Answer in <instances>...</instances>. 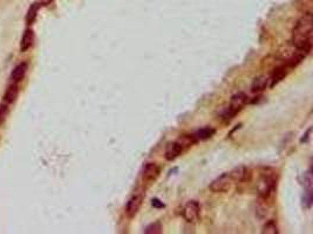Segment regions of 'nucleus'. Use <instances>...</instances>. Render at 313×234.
Returning <instances> with one entry per match:
<instances>
[{
	"label": "nucleus",
	"mask_w": 313,
	"mask_h": 234,
	"mask_svg": "<svg viewBox=\"0 0 313 234\" xmlns=\"http://www.w3.org/2000/svg\"><path fill=\"white\" fill-rule=\"evenodd\" d=\"M233 183H235V182L231 178L230 172H226L223 173V175H221L220 177L216 178L210 184L209 188H210L214 193H224L228 192V191L232 187Z\"/></svg>",
	"instance_id": "7ed1b4c3"
},
{
	"label": "nucleus",
	"mask_w": 313,
	"mask_h": 234,
	"mask_svg": "<svg viewBox=\"0 0 313 234\" xmlns=\"http://www.w3.org/2000/svg\"><path fill=\"white\" fill-rule=\"evenodd\" d=\"M310 132H311V128H310V129L308 130V132L305 133V138L303 137V138H302V141H300V142H302V143H303V142H305V143L308 142V141H309V137H310V136H309V135H310Z\"/></svg>",
	"instance_id": "4be33fe9"
},
{
	"label": "nucleus",
	"mask_w": 313,
	"mask_h": 234,
	"mask_svg": "<svg viewBox=\"0 0 313 234\" xmlns=\"http://www.w3.org/2000/svg\"><path fill=\"white\" fill-rule=\"evenodd\" d=\"M151 204H153L154 208H165V204H163L162 202H161L160 199H156V198L153 199V203H151Z\"/></svg>",
	"instance_id": "aec40b11"
},
{
	"label": "nucleus",
	"mask_w": 313,
	"mask_h": 234,
	"mask_svg": "<svg viewBox=\"0 0 313 234\" xmlns=\"http://www.w3.org/2000/svg\"><path fill=\"white\" fill-rule=\"evenodd\" d=\"M53 2V0H36V4H39L40 6H48Z\"/></svg>",
	"instance_id": "412c9836"
},
{
	"label": "nucleus",
	"mask_w": 313,
	"mask_h": 234,
	"mask_svg": "<svg viewBox=\"0 0 313 234\" xmlns=\"http://www.w3.org/2000/svg\"><path fill=\"white\" fill-rule=\"evenodd\" d=\"M262 233L263 234H278L279 231H278L277 223H276L275 220L267 221V223L264 225Z\"/></svg>",
	"instance_id": "f3484780"
},
{
	"label": "nucleus",
	"mask_w": 313,
	"mask_h": 234,
	"mask_svg": "<svg viewBox=\"0 0 313 234\" xmlns=\"http://www.w3.org/2000/svg\"><path fill=\"white\" fill-rule=\"evenodd\" d=\"M277 190V178L272 173H265L258 185V196L259 199L269 200L275 196Z\"/></svg>",
	"instance_id": "f03ea898"
},
{
	"label": "nucleus",
	"mask_w": 313,
	"mask_h": 234,
	"mask_svg": "<svg viewBox=\"0 0 313 234\" xmlns=\"http://www.w3.org/2000/svg\"><path fill=\"white\" fill-rule=\"evenodd\" d=\"M142 200H143L142 194H134L132 198L128 200L126 206V213L129 218H134L139 213L140 208L142 206Z\"/></svg>",
	"instance_id": "0eeeda50"
},
{
	"label": "nucleus",
	"mask_w": 313,
	"mask_h": 234,
	"mask_svg": "<svg viewBox=\"0 0 313 234\" xmlns=\"http://www.w3.org/2000/svg\"><path fill=\"white\" fill-rule=\"evenodd\" d=\"M39 7H40V5H39V4H33L31 7H29V10L27 11L26 23L28 24V25H32V24L35 21L36 16H38Z\"/></svg>",
	"instance_id": "dca6fc26"
},
{
	"label": "nucleus",
	"mask_w": 313,
	"mask_h": 234,
	"mask_svg": "<svg viewBox=\"0 0 313 234\" xmlns=\"http://www.w3.org/2000/svg\"><path fill=\"white\" fill-rule=\"evenodd\" d=\"M230 176L235 183H245V182L250 181L251 171L245 166H238L230 172Z\"/></svg>",
	"instance_id": "9d476101"
},
{
	"label": "nucleus",
	"mask_w": 313,
	"mask_h": 234,
	"mask_svg": "<svg viewBox=\"0 0 313 234\" xmlns=\"http://www.w3.org/2000/svg\"><path fill=\"white\" fill-rule=\"evenodd\" d=\"M290 69L291 68L286 65V63H285V65L277 67V68H276L271 74V78H269V81L271 82V83H270V87L273 88L276 86V84H278L279 82H282L283 80H284V78L287 77Z\"/></svg>",
	"instance_id": "1a4fd4ad"
},
{
	"label": "nucleus",
	"mask_w": 313,
	"mask_h": 234,
	"mask_svg": "<svg viewBox=\"0 0 313 234\" xmlns=\"http://www.w3.org/2000/svg\"><path fill=\"white\" fill-rule=\"evenodd\" d=\"M161 232H162V226H161V224L159 223V221L150 224L149 226L145 227V230H144L145 234H160Z\"/></svg>",
	"instance_id": "a211bd4d"
},
{
	"label": "nucleus",
	"mask_w": 313,
	"mask_h": 234,
	"mask_svg": "<svg viewBox=\"0 0 313 234\" xmlns=\"http://www.w3.org/2000/svg\"><path fill=\"white\" fill-rule=\"evenodd\" d=\"M26 71H27V63L26 62L19 63V65L13 69V72H12L11 80L13 82L21 81L24 78V77H25Z\"/></svg>",
	"instance_id": "4468645a"
},
{
	"label": "nucleus",
	"mask_w": 313,
	"mask_h": 234,
	"mask_svg": "<svg viewBox=\"0 0 313 234\" xmlns=\"http://www.w3.org/2000/svg\"><path fill=\"white\" fill-rule=\"evenodd\" d=\"M18 93H19V89H18V86L17 84H12V86L8 87V89L6 90L5 93V101L8 102V103H12L16 101L17 96H18Z\"/></svg>",
	"instance_id": "2eb2a0df"
},
{
	"label": "nucleus",
	"mask_w": 313,
	"mask_h": 234,
	"mask_svg": "<svg viewBox=\"0 0 313 234\" xmlns=\"http://www.w3.org/2000/svg\"><path fill=\"white\" fill-rule=\"evenodd\" d=\"M267 83H269V78L265 75H259L255 78L251 84V92L252 93H262L266 89Z\"/></svg>",
	"instance_id": "9b49d317"
},
{
	"label": "nucleus",
	"mask_w": 313,
	"mask_h": 234,
	"mask_svg": "<svg viewBox=\"0 0 313 234\" xmlns=\"http://www.w3.org/2000/svg\"><path fill=\"white\" fill-rule=\"evenodd\" d=\"M184 150L185 149L182 147V144L178 141L170 142L168 143V145H167L166 148L165 158L167 160H169V162H172V160H175L176 158L180 157L181 155L183 154Z\"/></svg>",
	"instance_id": "423d86ee"
},
{
	"label": "nucleus",
	"mask_w": 313,
	"mask_h": 234,
	"mask_svg": "<svg viewBox=\"0 0 313 234\" xmlns=\"http://www.w3.org/2000/svg\"><path fill=\"white\" fill-rule=\"evenodd\" d=\"M216 130L214 129V128L211 127H205V128H202V129L197 130V131L194 133V137H195L196 142L199 141H206V139L211 138L212 136L215 135Z\"/></svg>",
	"instance_id": "ddd939ff"
},
{
	"label": "nucleus",
	"mask_w": 313,
	"mask_h": 234,
	"mask_svg": "<svg viewBox=\"0 0 313 234\" xmlns=\"http://www.w3.org/2000/svg\"><path fill=\"white\" fill-rule=\"evenodd\" d=\"M33 41H34V33H33L32 29H26L24 32L23 38H21L20 42V50L21 52H25L28 50V48L32 47Z\"/></svg>",
	"instance_id": "f8f14e48"
},
{
	"label": "nucleus",
	"mask_w": 313,
	"mask_h": 234,
	"mask_svg": "<svg viewBox=\"0 0 313 234\" xmlns=\"http://www.w3.org/2000/svg\"><path fill=\"white\" fill-rule=\"evenodd\" d=\"M182 213H183L184 220H187L188 223H195L199 218L200 205L196 200H190V202L185 204Z\"/></svg>",
	"instance_id": "20e7f679"
},
{
	"label": "nucleus",
	"mask_w": 313,
	"mask_h": 234,
	"mask_svg": "<svg viewBox=\"0 0 313 234\" xmlns=\"http://www.w3.org/2000/svg\"><path fill=\"white\" fill-rule=\"evenodd\" d=\"M160 173H161V168L156 163H148L145 164L143 170H142L141 176L144 182L153 183V182H155L160 177Z\"/></svg>",
	"instance_id": "39448f33"
},
{
	"label": "nucleus",
	"mask_w": 313,
	"mask_h": 234,
	"mask_svg": "<svg viewBox=\"0 0 313 234\" xmlns=\"http://www.w3.org/2000/svg\"><path fill=\"white\" fill-rule=\"evenodd\" d=\"M7 115H8L7 105H5V104L1 105V107H0V124L5 122V120H6V117H7Z\"/></svg>",
	"instance_id": "6ab92c4d"
},
{
	"label": "nucleus",
	"mask_w": 313,
	"mask_h": 234,
	"mask_svg": "<svg viewBox=\"0 0 313 234\" xmlns=\"http://www.w3.org/2000/svg\"><path fill=\"white\" fill-rule=\"evenodd\" d=\"M247 102H248V96L245 95V93L239 92L231 97L229 109L233 112V114L236 115L237 112H239L243 108L245 107Z\"/></svg>",
	"instance_id": "6e6552de"
},
{
	"label": "nucleus",
	"mask_w": 313,
	"mask_h": 234,
	"mask_svg": "<svg viewBox=\"0 0 313 234\" xmlns=\"http://www.w3.org/2000/svg\"><path fill=\"white\" fill-rule=\"evenodd\" d=\"M313 35V17L305 13L299 18L292 32V44L298 50L311 52Z\"/></svg>",
	"instance_id": "f257e3e1"
}]
</instances>
